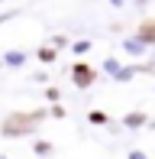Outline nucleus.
<instances>
[{
  "label": "nucleus",
  "instance_id": "3",
  "mask_svg": "<svg viewBox=\"0 0 155 159\" xmlns=\"http://www.w3.org/2000/svg\"><path fill=\"white\" fill-rule=\"evenodd\" d=\"M90 78H94V75H90L87 68H78V71H74V81H78V84H90Z\"/></svg>",
  "mask_w": 155,
  "mask_h": 159
},
{
  "label": "nucleus",
  "instance_id": "2",
  "mask_svg": "<svg viewBox=\"0 0 155 159\" xmlns=\"http://www.w3.org/2000/svg\"><path fill=\"white\" fill-rule=\"evenodd\" d=\"M139 39H142V42H152V39H155V20H152V23H145L142 30H139Z\"/></svg>",
  "mask_w": 155,
  "mask_h": 159
},
{
  "label": "nucleus",
  "instance_id": "1",
  "mask_svg": "<svg viewBox=\"0 0 155 159\" xmlns=\"http://www.w3.org/2000/svg\"><path fill=\"white\" fill-rule=\"evenodd\" d=\"M36 117H39V114H13L10 120H3V133H6V136L29 133V130L36 127Z\"/></svg>",
  "mask_w": 155,
  "mask_h": 159
}]
</instances>
